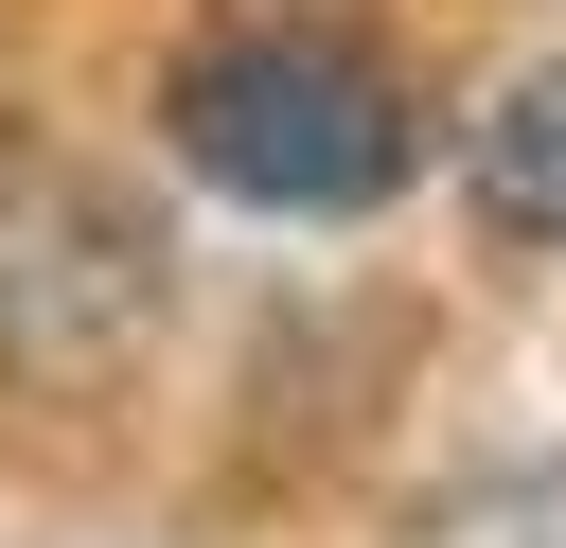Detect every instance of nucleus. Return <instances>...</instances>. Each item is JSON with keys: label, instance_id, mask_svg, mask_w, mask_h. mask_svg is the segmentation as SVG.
<instances>
[{"label": "nucleus", "instance_id": "f03ea898", "mask_svg": "<svg viewBox=\"0 0 566 548\" xmlns=\"http://www.w3.org/2000/svg\"><path fill=\"white\" fill-rule=\"evenodd\" d=\"M142 336H159V212L106 159L0 124V389H106Z\"/></svg>", "mask_w": 566, "mask_h": 548}, {"label": "nucleus", "instance_id": "7ed1b4c3", "mask_svg": "<svg viewBox=\"0 0 566 548\" xmlns=\"http://www.w3.org/2000/svg\"><path fill=\"white\" fill-rule=\"evenodd\" d=\"M460 159H478V212H495L513 247H566V53H548V71H513V88L478 106V141H460Z\"/></svg>", "mask_w": 566, "mask_h": 548}, {"label": "nucleus", "instance_id": "f257e3e1", "mask_svg": "<svg viewBox=\"0 0 566 548\" xmlns=\"http://www.w3.org/2000/svg\"><path fill=\"white\" fill-rule=\"evenodd\" d=\"M159 141L230 212H371L424 177V88L354 18H212L159 71Z\"/></svg>", "mask_w": 566, "mask_h": 548}]
</instances>
